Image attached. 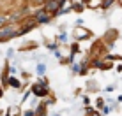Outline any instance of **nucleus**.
I'll list each match as a JSON object with an SVG mask.
<instances>
[{"mask_svg": "<svg viewBox=\"0 0 122 116\" xmlns=\"http://www.w3.org/2000/svg\"><path fill=\"white\" fill-rule=\"evenodd\" d=\"M36 18H37V21H39V23H46V21H48V12H46V11H41V12H37V14H36Z\"/></svg>", "mask_w": 122, "mask_h": 116, "instance_id": "4", "label": "nucleus"}, {"mask_svg": "<svg viewBox=\"0 0 122 116\" xmlns=\"http://www.w3.org/2000/svg\"><path fill=\"white\" fill-rule=\"evenodd\" d=\"M18 32H12V28L9 27H5V28H2L0 30V40H4V39H9V37H14Z\"/></svg>", "mask_w": 122, "mask_h": 116, "instance_id": "1", "label": "nucleus"}, {"mask_svg": "<svg viewBox=\"0 0 122 116\" xmlns=\"http://www.w3.org/2000/svg\"><path fill=\"white\" fill-rule=\"evenodd\" d=\"M0 95H2V92H0Z\"/></svg>", "mask_w": 122, "mask_h": 116, "instance_id": "8", "label": "nucleus"}, {"mask_svg": "<svg viewBox=\"0 0 122 116\" xmlns=\"http://www.w3.org/2000/svg\"><path fill=\"white\" fill-rule=\"evenodd\" d=\"M58 5H60V2H58V0H48V4H46V11H48V12L57 11Z\"/></svg>", "mask_w": 122, "mask_h": 116, "instance_id": "3", "label": "nucleus"}, {"mask_svg": "<svg viewBox=\"0 0 122 116\" xmlns=\"http://www.w3.org/2000/svg\"><path fill=\"white\" fill-rule=\"evenodd\" d=\"M9 83L12 85V88H20V81H18V79H14V77H11Z\"/></svg>", "mask_w": 122, "mask_h": 116, "instance_id": "5", "label": "nucleus"}, {"mask_svg": "<svg viewBox=\"0 0 122 116\" xmlns=\"http://www.w3.org/2000/svg\"><path fill=\"white\" fill-rule=\"evenodd\" d=\"M7 21V16H0V25H4Z\"/></svg>", "mask_w": 122, "mask_h": 116, "instance_id": "6", "label": "nucleus"}, {"mask_svg": "<svg viewBox=\"0 0 122 116\" xmlns=\"http://www.w3.org/2000/svg\"><path fill=\"white\" fill-rule=\"evenodd\" d=\"M32 92L36 93V95H39V97H44V95L48 93V90H46L43 85H39V83H37V85H34V86H32Z\"/></svg>", "mask_w": 122, "mask_h": 116, "instance_id": "2", "label": "nucleus"}, {"mask_svg": "<svg viewBox=\"0 0 122 116\" xmlns=\"http://www.w3.org/2000/svg\"><path fill=\"white\" fill-rule=\"evenodd\" d=\"M37 72L43 74V72H44V65H39V67H37Z\"/></svg>", "mask_w": 122, "mask_h": 116, "instance_id": "7", "label": "nucleus"}]
</instances>
